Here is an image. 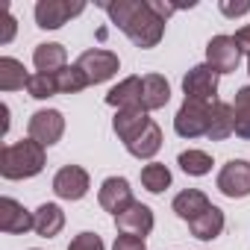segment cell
Masks as SVG:
<instances>
[{
	"instance_id": "2e32d148",
	"label": "cell",
	"mask_w": 250,
	"mask_h": 250,
	"mask_svg": "<svg viewBox=\"0 0 250 250\" xmlns=\"http://www.w3.org/2000/svg\"><path fill=\"white\" fill-rule=\"evenodd\" d=\"M106 103L115 109H142V77H127L109 88Z\"/></svg>"
},
{
	"instance_id": "52a82bcc",
	"label": "cell",
	"mask_w": 250,
	"mask_h": 250,
	"mask_svg": "<svg viewBox=\"0 0 250 250\" xmlns=\"http://www.w3.org/2000/svg\"><path fill=\"white\" fill-rule=\"evenodd\" d=\"M241 62V50L232 36H212L206 44V65H212L218 74H232Z\"/></svg>"
},
{
	"instance_id": "484cf974",
	"label": "cell",
	"mask_w": 250,
	"mask_h": 250,
	"mask_svg": "<svg viewBox=\"0 0 250 250\" xmlns=\"http://www.w3.org/2000/svg\"><path fill=\"white\" fill-rule=\"evenodd\" d=\"M177 162H180V168H183L188 177H203V174L212 171V156H209L206 150H183V153L177 156Z\"/></svg>"
},
{
	"instance_id": "3957f363",
	"label": "cell",
	"mask_w": 250,
	"mask_h": 250,
	"mask_svg": "<svg viewBox=\"0 0 250 250\" xmlns=\"http://www.w3.org/2000/svg\"><path fill=\"white\" fill-rule=\"evenodd\" d=\"M209 106L206 100H194V97H186L177 118H174V130L177 136L183 139H197V136H206V127H209Z\"/></svg>"
},
{
	"instance_id": "4fadbf2b",
	"label": "cell",
	"mask_w": 250,
	"mask_h": 250,
	"mask_svg": "<svg viewBox=\"0 0 250 250\" xmlns=\"http://www.w3.org/2000/svg\"><path fill=\"white\" fill-rule=\"evenodd\" d=\"M124 147H127L136 159H153L159 153V147H162V130H159V124L150 118L139 133H133L127 142H124Z\"/></svg>"
},
{
	"instance_id": "5bb4252c",
	"label": "cell",
	"mask_w": 250,
	"mask_h": 250,
	"mask_svg": "<svg viewBox=\"0 0 250 250\" xmlns=\"http://www.w3.org/2000/svg\"><path fill=\"white\" fill-rule=\"evenodd\" d=\"M0 229L9 235L33 229V212H27L15 197H0Z\"/></svg>"
},
{
	"instance_id": "f546056e",
	"label": "cell",
	"mask_w": 250,
	"mask_h": 250,
	"mask_svg": "<svg viewBox=\"0 0 250 250\" xmlns=\"http://www.w3.org/2000/svg\"><path fill=\"white\" fill-rule=\"evenodd\" d=\"M115 250H147L145 247V238H139V235H118L115 238Z\"/></svg>"
},
{
	"instance_id": "e0dca14e",
	"label": "cell",
	"mask_w": 250,
	"mask_h": 250,
	"mask_svg": "<svg viewBox=\"0 0 250 250\" xmlns=\"http://www.w3.org/2000/svg\"><path fill=\"white\" fill-rule=\"evenodd\" d=\"M171 100V85L162 74H147L142 77V109L145 112H153V109H162L165 103Z\"/></svg>"
},
{
	"instance_id": "d4e9b609",
	"label": "cell",
	"mask_w": 250,
	"mask_h": 250,
	"mask_svg": "<svg viewBox=\"0 0 250 250\" xmlns=\"http://www.w3.org/2000/svg\"><path fill=\"white\" fill-rule=\"evenodd\" d=\"M53 80H56V91H59V94H77V91H83V88L88 85L85 74H83L77 65H65L62 71L53 74Z\"/></svg>"
},
{
	"instance_id": "603a6c76",
	"label": "cell",
	"mask_w": 250,
	"mask_h": 250,
	"mask_svg": "<svg viewBox=\"0 0 250 250\" xmlns=\"http://www.w3.org/2000/svg\"><path fill=\"white\" fill-rule=\"evenodd\" d=\"M30 80V74L24 71V65L12 56H3L0 59V91H18L24 88Z\"/></svg>"
},
{
	"instance_id": "f1b7e54d",
	"label": "cell",
	"mask_w": 250,
	"mask_h": 250,
	"mask_svg": "<svg viewBox=\"0 0 250 250\" xmlns=\"http://www.w3.org/2000/svg\"><path fill=\"white\" fill-rule=\"evenodd\" d=\"M68 250H103V241L97 232H80V235H74Z\"/></svg>"
},
{
	"instance_id": "9c48e42d",
	"label": "cell",
	"mask_w": 250,
	"mask_h": 250,
	"mask_svg": "<svg viewBox=\"0 0 250 250\" xmlns=\"http://www.w3.org/2000/svg\"><path fill=\"white\" fill-rule=\"evenodd\" d=\"M183 91L186 97H194V100H218V71L212 65H194L186 77H183Z\"/></svg>"
},
{
	"instance_id": "d6a6232c",
	"label": "cell",
	"mask_w": 250,
	"mask_h": 250,
	"mask_svg": "<svg viewBox=\"0 0 250 250\" xmlns=\"http://www.w3.org/2000/svg\"><path fill=\"white\" fill-rule=\"evenodd\" d=\"M232 39H235V44H238V50L250 56V24H247V27H241V30H238V33H235Z\"/></svg>"
},
{
	"instance_id": "d6986e66",
	"label": "cell",
	"mask_w": 250,
	"mask_h": 250,
	"mask_svg": "<svg viewBox=\"0 0 250 250\" xmlns=\"http://www.w3.org/2000/svg\"><path fill=\"white\" fill-rule=\"evenodd\" d=\"M62 227H65V212H62L56 203H42V206L33 212V229H36L42 238L59 235Z\"/></svg>"
},
{
	"instance_id": "836d02e7",
	"label": "cell",
	"mask_w": 250,
	"mask_h": 250,
	"mask_svg": "<svg viewBox=\"0 0 250 250\" xmlns=\"http://www.w3.org/2000/svg\"><path fill=\"white\" fill-rule=\"evenodd\" d=\"M0 115H3V127H0V133H6V130H9V106H6V103L0 106Z\"/></svg>"
},
{
	"instance_id": "277c9868",
	"label": "cell",
	"mask_w": 250,
	"mask_h": 250,
	"mask_svg": "<svg viewBox=\"0 0 250 250\" xmlns=\"http://www.w3.org/2000/svg\"><path fill=\"white\" fill-rule=\"evenodd\" d=\"M77 68L85 74L88 85H97V83H106V80H112V77L118 74L121 62H118V56H115L112 50H100V47H94V50H85V53H80V59H77Z\"/></svg>"
},
{
	"instance_id": "6da1fadb",
	"label": "cell",
	"mask_w": 250,
	"mask_h": 250,
	"mask_svg": "<svg viewBox=\"0 0 250 250\" xmlns=\"http://www.w3.org/2000/svg\"><path fill=\"white\" fill-rule=\"evenodd\" d=\"M112 24L127 36L136 47L150 50L165 36V18L153 9L150 0H118V3H100Z\"/></svg>"
},
{
	"instance_id": "e575fe53",
	"label": "cell",
	"mask_w": 250,
	"mask_h": 250,
	"mask_svg": "<svg viewBox=\"0 0 250 250\" xmlns=\"http://www.w3.org/2000/svg\"><path fill=\"white\" fill-rule=\"evenodd\" d=\"M247 74H250V56H247Z\"/></svg>"
},
{
	"instance_id": "cb8c5ba5",
	"label": "cell",
	"mask_w": 250,
	"mask_h": 250,
	"mask_svg": "<svg viewBox=\"0 0 250 250\" xmlns=\"http://www.w3.org/2000/svg\"><path fill=\"white\" fill-rule=\"evenodd\" d=\"M232 121H235V136L250 139V85L235 91L232 100Z\"/></svg>"
},
{
	"instance_id": "7a4b0ae2",
	"label": "cell",
	"mask_w": 250,
	"mask_h": 250,
	"mask_svg": "<svg viewBox=\"0 0 250 250\" xmlns=\"http://www.w3.org/2000/svg\"><path fill=\"white\" fill-rule=\"evenodd\" d=\"M42 168H44V147L33 139L6 145L0 150V174H3V180H27V177L42 174Z\"/></svg>"
},
{
	"instance_id": "4316f807",
	"label": "cell",
	"mask_w": 250,
	"mask_h": 250,
	"mask_svg": "<svg viewBox=\"0 0 250 250\" xmlns=\"http://www.w3.org/2000/svg\"><path fill=\"white\" fill-rule=\"evenodd\" d=\"M142 186L150 191V194H162L168 186H171V171L159 162H150L142 168Z\"/></svg>"
},
{
	"instance_id": "30bf717a",
	"label": "cell",
	"mask_w": 250,
	"mask_h": 250,
	"mask_svg": "<svg viewBox=\"0 0 250 250\" xmlns=\"http://www.w3.org/2000/svg\"><path fill=\"white\" fill-rule=\"evenodd\" d=\"M53 191L62 200H83L88 194V171L80 165H65L53 177Z\"/></svg>"
},
{
	"instance_id": "7c38bea8",
	"label": "cell",
	"mask_w": 250,
	"mask_h": 250,
	"mask_svg": "<svg viewBox=\"0 0 250 250\" xmlns=\"http://www.w3.org/2000/svg\"><path fill=\"white\" fill-rule=\"evenodd\" d=\"M115 227L124 235H139V238H145L153 229V212H150V206H145V203L136 200L130 209H124L121 215H115Z\"/></svg>"
},
{
	"instance_id": "1f68e13d",
	"label": "cell",
	"mask_w": 250,
	"mask_h": 250,
	"mask_svg": "<svg viewBox=\"0 0 250 250\" xmlns=\"http://www.w3.org/2000/svg\"><path fill=\"white\" fill-rule=\"evenodd\" d=\"M15 39V18L9 15V9L3 6V33H0V44H9Z\"/></svg>"
},
{
	"instance_id": "8992f818",
	"label": "cell",
	"mask_w": 250,
	"mask_h": 250,
	"mask_svg": "<svg viewBox=\"0 0 250 250\" xmlns=\"http://www.w3.org/2000/svg\"><path fill=\"white\" fill-rule=\"evenodd\" d=\"M85 9V3H68V0H39L36 3V24L42 30H59L71 18H77Z\"/></svg>"
},
{
	"instance_id": "4dcf8cb0",
	"label": "cell",
	"mask_w": 250,
	"mask_h": 250,
	"mask_svg": "<svg viewBox=\"0 0 250 250\" xmlns=\"http://www.w3.org/2000/svg\"><path fill=\"white\" fill-rule=\"evenodd\" d=\"M221 12H224L227 18H238V15H247V12H250V3H247V0H238V3L221 0Z\"/></svg>"
},
{
	"instance_id": "9a60e30c",
	"label": "cell",
	"mask_w": 250,
	"mask_h": 250,
	"mask_svg": "<svg viewBox=\"0 0 250 250\" xmlns=\"http://www.w3.org/2000/svg\"><path fill=\"white\" fill-rule=\"evenodd\" d=\"M235 133V121H232V106L224 100H212L209 106V127H206V139L209 142H224L227 136Z\"/></svg>"
},
{
	"instance_id": "5b68a950",
	"label": "cell",
	"mask_w": 250,
	"mask_h": 250,
	"mask_svg": "<svg viewBox=\"0 0 250 250\" xmlns=\"http://www.w3.org/2000/svg\"><path fill=\"white\" fill-rule=\"evenodd\" d=\"M27 133H30V139L39 142L42 147H50V145H56V142L62 139V133H65V118H62L59 109H39V112H33V118H30V124H27Z\"/></svg>"
},
{
	"instance_id": "8fae6325",
	"label": "cell",
	"mask_w": 250,
	"mask_h": 250,
	"mask_svg": "<svg viewBox=\"0 0 250 250\" xmlns=\"http://www.w3.org/2000/svg\"><path fill=\"white\" fill-rule=\"evenodd\" d=\"M97 200H100V206H103L106 212H112V215H121L124 209H130V206L136 203V200H133V188H130V183L124 180V177H109V180H103Z\"/></svg>"
},
{
	"instance_id": "ac0fdd59",
	"label": "cell",
	"mask_w": 250,
	"mask_h": 250,
	"mask_svg": "<svg viewBox=\"0 0 250 250\" xmlns=\"http://www.w3.org/2000/svg\"><path fill=\"white\" fill-rule=\"evenodd\" d=\"M33 62H36V74H56L65 68L68 62V53L62 44L56 42H44V44H36L33 50Z\"/></svg>"
},
{
	"instance_id": "44dd1931",
	"label": "cell",
	"mask_w": 250,
	"mask_h": 250,
	"mask_svg": "<svg viewBox=\"0 0 250 250\" xmlns=\"http://www.w3.org/2000/svg\"><path fill=\"white\" fill-rule=\"evenodd\" d=\"M209 206H212L209 197H206L203 191H197V188H186V191H180V194L174 197V212H177L183 221H194V218L203 215Z\"/></svg>"
},
{
	"instance_id": "7402d4cb",
	"label": "cell",
	"mask_w": 250,
	"mask_h": 250,
	"mask_svg": "<svg viewBox=\"0 0 250 250\" xmlns=\"http://www.w3.org/2000/svg\"><path fill=\"white\" fill-rule=\"evenodd\" d=\"M147 121H150V118H147L145 109H118V115H115V121H112V130L118 133L121 142H127L133 133H139V130L145 127Z\"/></svg>"
},
{
	"instance_id": "ffe728a7",
	"label": "cell",
	"mask_w": 250,
	"mask_h": 250,
	"mask_svg": "<svg viewBox=\"0 0 250 250\" xmlns=\"http://www.w3.org/2000/svg\"><path fill=\"white\" fill-rule=\"evenodd\" d=\"M188 229H191L194 238L212 241V238H218V235L224 232V212H221L218 206H209L203 215H197L194 221H188Z\"/></svg>"
},
{
	"instance_id": "83f0119b",
	"label": "cell",
	"mask_w": 250,
	"mask_h": 250,
	"mask_svg": "<svg viewBox=\"0 0 250 250\" xmlns=\"http://www.w3.org/2000/svg\"><path fill=\"white\" fill-rule=\"evenodd\" d=\"M27 91H30V97H36V100H47V97L59 94V91H56V80H53V74H30V80H27Z\"/></svg>"
},
{
	"instance_id": "ba28073f",
	"label": "cell",
	"mask_w": 250,
	"mask_h": 250,
	"mask_svg": "<svg viewBox=\"0 0 250 250\" xmlns=\"http://www.w3.org/2000/svg\"><path fill=\"white\" fill-rule=\"evenodd\" d=\"M218 188H221V194H227L232 200L247 197L250 194V162L247 159H229L218 174Z\"/></svg>"
}]
</instances>
